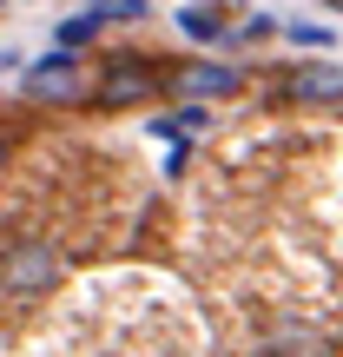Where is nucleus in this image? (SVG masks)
Segmentation results:
<instances>
[{"instance_id": "nucleus-1", "label": "nucleus", "mask_w": 343, "mask_h": 357, "mask_svg": "<svg viewBox=\"0 0 343 357\" xmlns=\"http://www.w3.org/2000/svg\"><path fill=\"white\" fill-rule=\"evenodd\" d=\"M159 86H172V73H159L152 53H113L106 73L93 79V106H139V100H152Z\"/></svg>"}, {"instance_id": "nucleus-2", "label": "nucleus", "mask_w": 343, "mask_h": 357, "mask_svg": "<svg viewBox=\"0 0 343 357\" xmlns=\"http://www.w3.org/2000/svg\"><path fill=\"white\" fill-rule=\"evenodd\" d=\"M53 284H60V252H53V245L26 238V245H13V252L0 258V291L40 298V291H53Z\"/></svg>"}, {"instance_id": "nucleus-3", "label": "nucleus", "mask_w": 343, "mask_h": 357, "mask_svg": "<svg viewBox=\"0 0 343 357\" xmlns=\"http://www.w3.org/2000/svg\"><path fill=\"white\" fill-rule=\"evenodd\" d=\"M278 100H297V106H337V100H343V66H330V60H297L291 73L278 79Z\"/></svg>"}, {"instance_id": "nucleus-4", "label": "nucleus", "mask_w": 343, "mask_h": 357, "mask_svg": "<svg viewBox=\"0 0 343 357\" xmlns=\"http://www.w3.org/2000/svg\"><path fill=\"white\" fill-rule=\"evenodd\" d=\"M20 86H26V100H79V93H86L79 86V60L66 47H53L47 60H33Z\"/></svg>"}, {"instance_id": "nucleus-5", "label": "nucleus", "mask_w": 343, "mask_h": 357, "mask_svg": "<svg viewBox=\"0 0 343 357\" xmlns=\"http://www.w3.org/2000/svg\"><path fill=\"white\" fill-rule=\"evenodd\" d=\"M238 66H225V60H191V66H178L172 73V93H185V100H225V93H238Z\"/></svg>"}, {"instance_id": "nucleus-6", "label": "nucleus", "mask_w": 343, "mask_h": 357, "mask_svg": "<svg viewBox=\"0 0 343 357\" xmlns=\"http://www.w3.org/2000/svg\"><path fill=\"white\" fill-rule=\"evenodd\" d=\"M178 33H191V40H231V20H225V7L218 0H191V7H178Z\"/></svg>"}, {"instance_id": "nucleus-7", "label": "nucleus", "mask_w": 343, "mask_h": 357, "mask_svg": "<svg viewBox=\"0 0 343 357\" xmlns=\"http://www.w3.org/2000/svg\"><path fill=\"white\" fill-rule=\"evenodd\" d=\"M205 119H212V113H205V106H185V113H178V119H159V139H178V146H185L191 139V132H205Z\"/></svg>"}, {"instance_id": "nucleus-8", "label": "nucleus", "mask_w": 343, "mask_h": 357, "mask_svg": "<svg viewBox=\"0 0 343 357\" xmlns=\"http://www.w3.org/2000/svg\"><path fill=\"white\" fill-rule=\"evenodd\" d=\"M99 26H106L99 13H73V20H60V47H66V53H73V47H86Z\"/></svg>"}, {"instance_id": "nucleus-9", "label": "nucleus", "mask_w": 343, "mask_h": 357, "mask_svg": "<svg viewBox=\"0 0 343 357\" xmlns=\"http://www.w3.org/2000/svg\"><path fill=\"white\" fill-rule=\"evenodd\" d=\"M145 7L152 0H86V13H99V20H139Z\"/></svg>"}, {"instance_id": "nucleus-10", "label": "nucleus", "mask_w": 343, "mask_h": 357, "mask_svg": "<svg viewBox=\"0 0 343 357\" xmlns=\"http://www.w3.org/2000/svg\"><path fill=\"white\" fill-rule=\"evenodd\" d=\"M284 40H291V47H330V26H310V20H291V26H284Z\"/></svg>"}, {"instance_id": "nucleus-11", "label": "nucleus", "mask_w": 343, "mask_h": 357, "mask_svg": "<svg viewBox=\"0 0 343 357\" xmlns=\"http://www.w3.org/2000/svg\"><path fill=\"white\" fill-rule=\"evenodd\" d=\"M271 33H278V20H264V13H257V20H244L231 40H238V47H251V40H271Z\"/></svg>"}]
</instances>
